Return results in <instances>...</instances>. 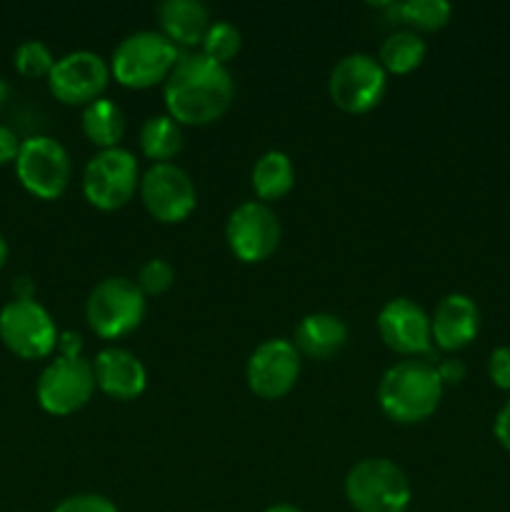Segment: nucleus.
<instances>
[{
	"instance_id": "obj_11",
	"label": "nucleus",
	"mask_w": 510,
	"mask_h": 512,
	"mask_svg": "<svg viewBox=\"0 0 510 512\" xmlns=\"http://www.w3.org/2000/svg\"><path fill=\"white\" fill-rule=\"evenodd\" d=\"M140 200L155 220L165 225L183 223L198 205L193 178L175 163H153L140 178Z\"/></svg>"
},
{
	"instance_id": "obj_24",
	"label": "nucleus",
	"mask_w": 510,
	"mask_h": 512,
	"mask_svg": "<svg viewBox=\"0 0 510 512\" xmlns=\"http://www.w3.org/2000/svg\"><path fill=\"white\" fill-rule=\"evenodd\" d=\"M385 8L413 33H433V30L445 28L453 15L448 0H405V3H390Z\"/></svg>"
},
{
	"instance_id": "obj_4",
	"label": "nucleus",
	"mask_w": 510,
	"mask_h": 512,
	"mask_svg": "<svg viewBox=\"0 0 510 512\" xmlns=\"http://www.w3.org/2000/svg\"><path fill=\"white\" fill-rule=\"evenodd\" d=\"M345 498L355 512H405L413 490L393 460L365 458L345 475Z\"/></svg>"
},
{
	"instance_id": "obj_17",
	"label": "nucleus",
	"mask_w": 510,
	"mask_h": 512,
	"mask_svg": "<svg viewBox=\"0 0 510 512\" xmlns=\"http://www.w3.org/2000/svg\"><path fill=\"white\" fill-rule=\"evenodd\" d=\"M95 388L110 400L128 403L140 398L148 385V370L143 360L125 348H103L93 360Z\"/></svg>"
},
{
	"instance_id": "obj_7",
	"label": "nucleus",
	"mask_w": 510,
	"mask_h": 512,
	"mask_svg": "<svg viewBox=\"0 0 510 512\" xmlns=\"http://www.w3.org/2000/svg\"><path fill=\"white\" fill-rule=\"evenodd\" d=\"M15 175L30 195L40 200H58L68 190L73 163L60 140L50 135H30L15 158Z\"/></svg>"
},
{
	"instance_id": "obj_21",
	"label": "nucleus",
	"mask_w": 510,
	"mask_h": 512,
	"mask_svg": "<svg viewBox=\"0 0 510 512\" xmlns=\"http://www.w3.org/2000/svg\"><path fill=\"white\" fill-rule=\"evenodd\" d=\"M80 128H83V135L95 148H118V143L125 135V115L115 100L98 98L83 108Z\"/></svg>"
},
{
	"instance_id": "obj_5",
	"label": "nucleus",
	"mask_w": 510,
	"mask_h": 512,
	"mask_svg": "<svg viewBox=\"0 0 510 512\" xmlns=\"http://www.w3.org/2000/svg\"><path fill=\"white\" fill-rule=\"evenodd\" d=\"M145 318V295L138 283L125 275L100 280L85 303V320L98 338L115 340L133 333Z\"/></svg>"
},
{
	"instance_id": "obj_28",
	"label": "nucleus",
	"mask_w": 510,
	"mask_h": 512,
	"mask_svg": "<svg viewBox=\"0 0 510 512\" xmlns=\"http://www.w3.org/2000/svg\"><path fill=\"white\" fill-rule=\"evenodd\" d=\"M53 512H118L113 500L98 493H78L70 498L60 500Z\"/></svg>"
},
{
	"instance_id": "obj_33",
	"label": "nucleus",
	"mask_w": 510,
	"mask_h": 512,
	"mask_svg": "<svg viewBox=\"0 0 510 512\" xmlns=\"http://www.w3.org/2000/svg\"><path fill=\"white\" fill-rule=\"evenodd\" d=\"M493 433H495V440H498V443L510 453V400L500 408V413L495 415Z\"/></svg>"
},
{
	"instance_id": "obj_9",
	"label": "nucleus",
	"mask_w": 510,
	"mask_h": 512,
	"mask_svg": "<svg viewBox=\"0 0 510 512\" xmlns=\"http://www.w3.org/2000/svg\"><path fill=\"white\" fill-rule=\"evenodd\" d=\"M388 73L378 58L368 53H350L333 65L328 78V95L335 108L345 113H368L383 100Z\"/></svg>"
},
{
	"instance_id": "obj_1",
	"label": "nucleus",
	"mask_w": 510,
	"mask_h": 512,
	"mask_svg": "<svg viewBox=\"0 0 510 512\" xmlns=\"http://www.w3.org/2000/svg\"><path fill=\"white\" fill-rule=\"evenodd\" d=\"M235 83L228 65L203 53L180 55L178 65L163 83L165 110L178 125H210L228 113Z\"/></svg>"
},
{
	"instance_id": "obj_22",
	"label": "nucleus",
	"mask_w": 510,
	"mask_h": 512,
	"mask_svg": "<svg viewBox=\"0 0 510 512\" xmlns=\"http://www.w3.org/2000/svg\"><path fill=\"white\" fill-rule=\"evenodd\" d=\"M140 150L155 163H170L183 150V125L175 123L168 113L150 115L138 135Z\"/></svg>"
},
{
	"instance_id": "obj_19",
	"label": "nucleus",
	"mask_w": 510,
	"mask_h": 512,
	"mask_svg": "<svg viewBox=\"0 0 510 512\" xmlns=\"http://www.w3.org/2000/svg\"><path fill=\"white\" fill-rule=\"evenodd\" d=\"M348 343V325L333 313H310L298 323L293 345L300 355L313 360H330Z\"/></svg>"
},
{
	"instance_id": "obj_13",
	"label": "nucleus",
	"mask_w": 510,
	"mask_h": 512,
	"mask_svg": "<svg viewBox=\"0 0 510 512\" xmlns=\"http://www.w3.org/2000/svg\"><path fill=\"white\" fill-rule=\"evenodd\" d=\"M300 375V353L293 340L270 338L250 353L245 383L260 400H280L295 388Z\"/></svg>"
},
{
	"instance_id": "obj_10",
	"label": "nucleus",
	"mask_w": 510,
	"mask_h": 512,
	"mask_svg": "<svg viewBox=\"0 0 510 512\" xmlns=\"http://www.w3.org/2000/svg\"><path fill=\"white\" fill-rule=\"evenodd\" d=\"M95 393L93 363L85 358H55L40 373L35 383V398L38 405L50 415L78 413L80 408L90 403Z\"/></svg>"
},
{
	"instance_id": "obj_14",
	"label": "nucleus",
	"mask_w": 510,
	"mask_h": 512,
	"mask_svg": "<svg viewBox=\"0 0 510 512\" xmlns=\"http://www.w3.org/2000/svg\"><path fill=\"white\" fill-rule=\"evenodd\" d=\"M110 63H105L93 50H73L55 60L48 75V88L55 100L65 105H90L103 98L108 88Z\"/></svg>"
},
{
	"instance_id": "obj_2",
	"label": "nucleus",
	"mask_w": 510,
	"mask_h": 512,
	"mask_svg": "<svg viewBox=\"0 0 510 512\" xmlns=\"http://www.w3.org/2000/svg\"><path fill=\"white\" fill-rule=\"evenodd\" d=\"M443 390L435 365L423 358L400 360L380 378L378 405L393 423L418 425L438 410Z\"/></svg>"
},
{
	"instance_id": "obj_30",
	"label": "nucleus",
	"mask_w": 510,
	"mask_h": 512,
	"mask_svg": "<svg viewBox=\"0 0 510 512\" xmlns=\"http://www.w3.org/2000/svg\"><path fill=\"white\" fill-rule=\"evenodd\" d=\"M20 145H23V140L18 138V133L13 128H8V125H0V165L15 163V158L20 153Z\"/></svg>"
},
{
	"instance_id": "obj_6",
	"label": "nucleus",
	"mask_w": 510,
	"mask_h": 512,
	"mask_svg": "<svg viewBox=\"0 0 510 512\" xmlns=\"http://www.w3.org/2000/svg\"><path fill=\"white\" fill-rule=\"evenodd\" d=\"M140 188L138 160L125 148L98 150L83 170V195L93 208L120 210Z\"/></svg>"
},
{
	"instance_id": "obj_20",
	"label": "nucleus",
	"mask_w": 510,
	"mask_h": 512,
	"mask_svg": "<svg viewBox=\"0 0 510 512\" xmlns=\"http://www.w3.org/2000/svg\"><path fill=\"white\" fill-rule=\"evenodd\" d=\"M250 185H253L255 195L260 203H275V200L285 198L295 185V168L293 160L283 150H268L260 155L250 173Z\"/></svg>"
},
{
	"instance_id": "obj_35",
	"label": "nucleus",
	"mask_w": 510,
	"mask_h": 512,
	"mask_svg": "<svg viewBox=\"0 0 510 512\" xmlns=\"http://www.w3.org/2000/svg\"><path fill=\"white\" fill-rule=\"evenodd\" d=\"M265 512H303V510L295 508V505H290V503H278V505H270Z\"/></svg>"
},
{
	"instance_id": "obj_12",
	"label": "nucleus",
	"mask_w": 510,
	"mask_h": 512,
	"mask_svg": "<svg viewBox=\"0 0 510 512\" xmlns=\"http://www.w3.org/2000/svg\"><path fill=\"white\" fill-rule=\"evenodd\" d=\"M225 240L230 253L243 263H263L280 245V220L273 208L260 200H248L228 215Z\"/></svg>"
},
{
	"instance_id": "obj_18",
	"label": "nucleus",
	"mask_w": 510,
	"mask_h": 512,
	"mask_svg": "<svg viewBox=\"0 0 510 512\" xmlns=\"http://www.w3.org/2000/svg\"><path fill=\"white\" fill-rule=\"evenodd\" d=\"M160 33L175 45V48H195L203 43L210 28V13L200 0H163L155 8Z\"/></svg>"
},
{
	"instance_id": "obj_25",
	"label": "nucleus",
	"mask_w": 510,
	"mask_h": 512,
	"mask_svg": "<svg viewBox=\"0 0 510 512\" xmlns=\"http://www.w3.org/2000/svg\"><path fill=\"white\" fill-rule=\"evenodd\" d=\"M240 43H243V38H240V30L233 23H228V20H215V23H210L203 43H200V53L205 58L215 60V63L228 65L238 55Z\"/></svg>"
},
{
	"instance_id": "obj_34",
	"label": "nucleus",
	"mask_w": 510,
	"mask_h": 512,
	"mask_svg": "<svg viewBox=\"0 0 510 512\" xmlns=\"http://www.w3.org/2000/svg\"><path fill=\"white\" fill-rule=\"evenodd\" d=\"M13 295H15V300H33L35 298V283L30 278H25V275H20V278H15V283H13Z\"/></svg>"
},
{
	"instance_id": "obj_31",
	"label": "nucleus",
	"mask_w": 510,
	"mask_h": 512,
	"mask_svg": "<svg viewBox=\"0 0 510 512\" xmlns=\"http://www.w3.org/2000/svg\"><path fill=\"white\" fill-rule=\"evenodd\" d=\"M435 370H438V378L440 383H443V388L445 385H460L465 380L463 360H455V358L440 360V363L435 365Z\"/></svg>"
},
{
	"instance_id": "obj_8",
	"label": "nucleus",
	"mask_w": 510,
	"mask_h": 512,
	"mask_svg": "<svg viewBox=\"0 0 510 512\" xmlns=\"http://www.w3.org/2000/svg\"><path fill=\"white\" fill-rule=\"evenodd\" d=\"M55 320L38 300H10L0 308V340L23 360H43L58 345Z\"/></svg>"
},
{
	"instance_id": "obj_32",
	"label": "nucleus",
	"mask_w": 510,
	"mask_h": 512,
	"mask_svg": "<svg viewBox=\"0 0 510 512\" xmlns=\"http://www.w3.org/2000/svg\"><path fill=\"white\" fill-rule=\"evenodd\" d=\"M55 350L60 353V358H83V355H80V350H83V338H80L78 333H73V330L60 333Z\"/></svg>"
},
{
	"instance_id": "obj_3",
	"label": "nucleus",
	"mask_w": 510,
	"mask_h": 512,
	"mask_svg": "<svg viewBox=\"0 0 510 512\" xmlns=\"http://www.w3.org/2000/svg\"><path fill=\"white\" fill-rule=\"evenodd\" d=\"M180 60V50L160 30H138L115 45L110 75L123 88L145 90L168 80Z\"/></svg>"
},
{
	"instance_id": "obj_26",
	"label": "nucleus",
	"mask_w": 510,
	"mask_h": 512,
	"mask_svg": "<svg viewBox=\"0 0 510 512\" xmlns=\"http://www.w3.org/2000/svg\"><path fill=\"white\" fill-rule=\"evenodd\" d=\"M15 70H18L23 78H48L50 70H53L55 58L53 50L43 43V40H23V43L15 48L13 55Z\"/></svg>"
},
{
	"instance_id": "obj_23",
	"label": "nucleus",
	"mask_w": 510,
	"mask_h": 512,
	"mask_svg": "<svg viewBox=\"0 0 510 512\" xmlns=\"http://www.w3.org/2000/svg\"><path fill=\"white\" fill-rule=\"evenodd\" d=\"M425 40L413 30H395L383 40L378 53V63L383 65L385 73L405 75L418 68L425 60Z\"/></svg>"
},
{
	"instance_id": "obj_29",
	"label": "nucleus",
	"mask_w": 510,
	"mask_h": 512,
	"mask_svg": "<svg viewBox=\"0 0 510 512\" xmlns=\"http://www.w3.org/2000/svg\"><path fill=\"white\" fill-rule=\"evenodd\" d=\"M488 378L495 388L510 393V345H500L488 358Z\"/></svg>"
},
{
	"instance_id": "obj_16",
	"label": "nucleus",
	"mask_w": 510,
	"mask_h": 512,
	"mask_svg": "<svg viewBox=\"0 0 510 512\" xmlns=\"http://www.w3.org/2000/svg\"><path fill=\"white\" fill-rule=\"evenodd\" d=\"M480 330V310L475 300L465 293H450L435 305L430 315V338L435 348L445 353H458L468 348Z\"/></svg>"
},
{
	"instance_id": "obj_27",
	"label": "nucleus",
	"mask_w": 510,
	"mask_h": 512,
	"mask_svg": "<svg viewBox=\"0 0 510 512\" xmlns=\"http://www.w3.org/2000/svg\"><path fill=\"white\" fill-rule=\"evenodd\" d=\"M138 288L143 290V295H163L165 290L173 288L175 283V268L163 258H153L140 268L138 273Z\"/></svg>"
},
{
	"instance_id": "obj_15",
	"label": "nucleus",
	"mask_w": 510,
	"mask_h": 512,
	"mask_svg": "<svg viewBox=\"0 0 510 512\" xmlns=\"http://www.w3.org/2000/svg\"><path fill=\"white\" fill-rule=\"evenodd\" d=\"M380 340L393 353L405 358H430L433 338H430V315L410 298H393L380 308L378 320Z\"/></svg>"
},
{
	"instance_id": "obj_36",
	"label": "nucleus",
	"mask_w": 510,
	"mask_h": 512,
	"mask_svg": "<svg viewBox=\"0 0 510 512\" xmlns=\"http://www.w3.org/2000/svg\"><path fill=\"white\" fill-rule=\"evenodd\" d=\"M8 98H10V83L5 78H0V108H3Z\"/></svg>"
},
{
	"instance_id": "obj_37",
	"label": "nucleus",
	"mask_w": 510,
	"mask_h": 512,
	"mask_svg": "<svg viewBox=\"0 0 510 512\" xmlns=\"http://www.w3.org/2000/svg\"><path fill=\"white\" fill-rule=\"evenodd\" d=\"M5 260H8V243H5V238L0 235V268L5 265Z\"/></svg>"
}]
</instances>
